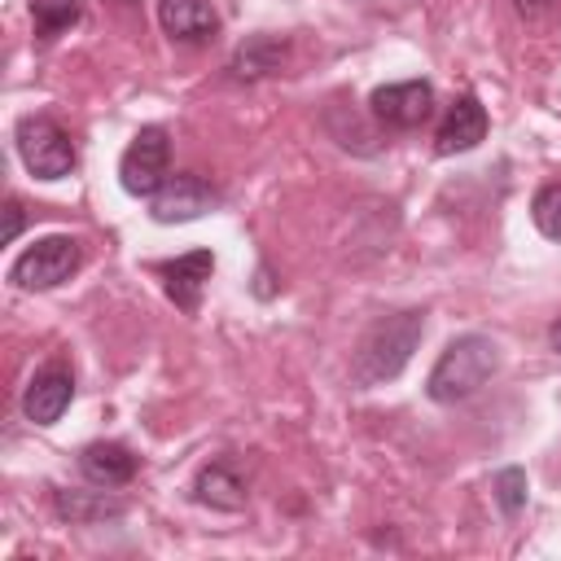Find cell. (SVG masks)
Here are the masks:
<instances>
[{"instance_id":"cell-14","label":"cell","mask_w":561,"mask_h":561,"mask_svg":"<svg viewBox=\"0 0 561 561\" xmlns=\"http://www.w3.org/2000/svg\"><path fill=\"white\" fill-rule=\"evenodd\" d=\"M105 491H110V486H101V491H57V495H53V508H57L66 522H75V526L114 522V517L127 513V504L114 500V495H105Z\"/></svg>"},{"instance_id":"cell-20","label":"cell","mask_w":561,"mask_h":561,"mask_svg":"<svg viewBox=\"0 0 561 561\" xmlns=\"http://www.w3.org/2000/svg\"><path fill=\"white\" fill-rule=\"evenodd\" d=\"M552 4H557V0H513V9H517L522 18H543Z\"/></svg>"},{"instance_id":"cell-7","label":"cell","mask_w":561,"mask_h":561,"mask_svg":"<svg viewBox=\"0 0 561 561\" xmlns=\"http://www.w3.org/2000/svg\"><path fill=\"white\" fill-rule=\"evenodd\" d=\"M373 118L394 127V131H412L434 114V88L425 79H403V83H386L368 96Z\"/></svg>"},{"instance_id":"cell-9","label":"cell","mask_w":561,"mask_h":561,"mask_svg":"<svg viewBox=\"0 0 561 561\" xmlns=\"http://www.w3.org/2000/svg\"><path fill=\"white\" fill-rule=\"evenodd\" d=\"M215 272V254L210 250H188V254H175L167 263H158V276H162V289L167 298L180 307V311H197L202 307V289Z\"/></svg>"},{"instance_id":"cell-1","label":"cell","mask_w":561,"mask_h":561,"mask_svg":"<svg viewBox=\"0 0 561 561\" xmlns=\"http://www.w3.org/2000/svg\"><path fill=\"white\" fill-rule=\"evenodd\" d=\"M421 333H425V311H416V307L394 311V316H381V320L359 337V346H355V355H351V381H355L359 390H373V386L394 381V377L408 368V359H412Z\"/></svg>"},{"instance_id":"cell-10","label":"cell","mask_w":561,"mask_h":561,"mask_svg":"<svg viewBox=\"0 0 561 561\" xmlns=\"http://www.w3.org/2000/svg\"><path fill=\"white\" fill-rule=\"evenodd\" d=\"M482 140H486V110H482V101L473 92H465V96H456L447 105V114H443V123L434 131V149L443 158H451V153L478 149Z\"/></svg>"},{"instance_id":"cell-4","label":"cell","mask_w":561,"mask_h":561,"mask_svg":"<svg viewBox=\"0 0 561 561\" xmlns=\"http://www.w3.org/2000/svg\"><path fill=\"white\" fill-rule=\"evenodd\" d=\"M18 158L35 180H61L75 171V145L48 114H26L13 131Z\"/></svg>"},{"instance_id":"cell-2","label":"cell","mask_w":561,"mask_h":561,"mask_svg":"<svg viewBox=\"0 0 561 561\" xmlns=\"http://www.w3.org/2000/svg\"><path fill=\"white\" fill-rule=\"evenodd\" d=\"M500 373V346L486 333H465L443 346V355L430 368L425 394L434 403H465Z\"/></svg>"},{"instance_id":"cell-5","label":"cell","mask_w":561,"mask_h":561,"mask_svg":"<svg viewBox=\"0 0 561 561\" xmlns=\"http://www.w3.org/2000/svg\"><path fill=\"white\" fill-rule=\"evenodd\" d=\"M171 175V140L162 127H140L118 158V180L131 197H153Z\"/></svg>"},{"instance_id":"cell-18","label":"cell","mask_w":561,"mask_h":561,"mask_svg":"<svg viewBox=\"0 0 561 561\" xmlns=\"http://www.w3.org/2000/svg\"><path fill=\"white\" fill-rule=\"evenodd\" d=\"M530 219H535V228H539L543 237L561 241V180H557V184H543V188L535 193Z\"/></svg>"},{"instance_id":"cell-21","label":"cell","mask_w":561,"mask_h":561,"mask_svg":"<svg viewBox=\"0 0 561 561\" xmlns=\"http://www.w3.org/2000/svg\"><path fill=\"white\" fill-rule=\"evenodd\" d=\"M548 342H552V351L561 355V320H552V329H548Z\"/></svg>"},{"instance_id":"cell-15","label":"cell","mask_w":561,"mask_h":561,"mask_svg":"<svg viewBox=\"0 0 561 561\" xmlns=\"http://www.w3.org/2000/svg\"><path fill=\"white\" fill-rule=\"evenodd\" d=\"M285 57H289V44L285 39H276V35H250L232 53L228 70H232V79H263V75H276L285 66Z\"/></svg>"},{"instance_id":"cell-17","label":"cell","mask_w":561,"mask_h":561,"mask_svg":"<svg viewBox=\"0 0 561 561\" xmlns=\"http://www.w3.org/2000/svg\"><path fill=\"white\" fill-rule=\"evenodd\" d=\"M83 13V0H31V18L39 35H57L66 26H75Z\"/></svg>"},{"instance_id":"cell-11","label":"cell","mask_w":561,"mask_h":561,"mask_svg":"<svg viewBox=\"0 0 561 561\" xmlns=\"http://www.w3.org/2000/svg\"><path fill=\"white\" fill-rule=\"evenodd\" d=\"M158 22L180 44H202L219 31L215 0H158Z\"/></svg>"},{"instance_id":"cell-12","label":"cell","mask_w":561,"mask_h":561,"mask_svg":"<svg viewBox=\"0 0 561 561\" xmlns=\"http://www.w3.org/2000/svg\"><path fill=\"white\" fill-rule=\"evenodd\" d=\"M193 500L215 513H241L245 508V482L228 460H210L193 478Z\"/></svg>"},{"instance_id":"cell-8","label":"cell","mask_w":561,"mask_h":561,"mask_svg":"<svg viewBox=\"0 0 561 561\" xmlns=\"http://www.w3.org/2000/svg\"><path fill=\"white\" fill-rule=\"evenodd\" d=\"M70 399H75V373L53 359V364H44V368L26 381V390H22V412H26V421H35V425H57L61 412L70 408Z\"/></svg>"},{"instance_id":"cell-3","label":"cell","mask_w":561,"mask_h":561,"mask_svg":"<svg viewBox=\"0 0 561 561\" xmlns=\"http://www.w3.org/2000/svg\"><path fill=\"white\" fill-rule=\"evenodd\" d=\"M79 263H83L79 241L66 237V232H53V237L31 241V245L13 259L9 280H13L18 289H31V294H35V289H57L61 280H70V276L79 272Z\"/></svg>"},{"instance_id":"cell-16","label":"cell","mask_w":561,"mask_h":561,"mask_svg":"<svg viewBox=\"0 0 561 561\" xmlns=\"http://www.w3.org/2000/svg\"><path fill=\"white\" fill-rule=\"evenodd\" d=\"M491 491H495V504H500V513H504V517H517V513L526 508V500H530V482H526V469H517V465L500 469V473H495V482H491Z\"/></svg>"},{"instance_id":"cell-19","label":"cell","mask_w":561,"mask_h":561,"mask_svg":"<svg viewBox=\"0 0 561 561\" xmlns=\"http://www.w3.org/2000/svg\"><path fill=\"white\" fill-rule=\"evenodd\" d=\"M4 215H9V228H4V241H18V232H22V202H18V197H9V206H4Z\"/></svg>"},{"instance_id":"cell-6","label":"cell","mask_w":561,"mask_h":561,"mask_svg":"<svg viewBox=\"0 0 561 561\" xmlns=\"http://www.w3.org/2000/svg\"><path fill=\"white\" fill-rule=\"evenodd\" d=\"M219 188L210 180H202L197 171H175L167 175V184L149 197V215L158 224H188V219H202L219 206Z\"/></svg>"},{"instance_id":"cell-13","label":"cell","mask_w":561,"mask_h":561,"mask_svg":"<svg viewBox=\"0 0 561 561\" xmlns=\"http://www.w3.org/2000/svg\"><path fill=\"white\" fill-rule=\"evenodd\" d=\"M79 473L92 482V486H127L136 478V456L123 447V443H88L79 451Z\"/></svg>"}]
</instances>
